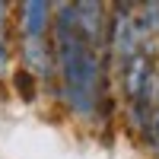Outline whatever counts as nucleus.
Here are the masks:
<instances>
[{
	"instance_id": "nucleus-3",
	"label": "nucleus",
	"mask_w": 159,
	"mask_h": 159,
	"mask_svg": "<svg viewBox=\"0 0 159 159\" xmlns=\"http://www.w3.org/2000/svg\"><path fill=\"white\" fill-rule=\"evenodd\" d=\"M10 61V32H7V3H0V80L7 73Z\"/></svg>"
},
{
	"instance_id": "nucleus-4",
	"label": "nucleus",
	"mask_w": 159,
	"mask_h": 159,
	"mask_svg": "<svg viewBox=\"0 0 159 159\" xmlns=\"http://www.w3.org/2000/svg\"><path fill=\"white\" fill-rule=\"evenodd\" d=\"M147 134H150V150H153V156L159 159V105H156V111H153L150 124H147Z\"/></svg>"
},
{
	"instance_id": "nucleus-1",
	"label": "nucleus",
	"mask_w": 159,
	"mask_h": 159,
	"mask_svg": "<svg viewBox=\"0 0 159 159\" xmlns=\"http://www.w3.org/2000/svg\"><path fill=\"white\" fill-rule=\"evenodd\" d=\"M108 22L102 3H61L54 16V73L61 102L80 121H96L105 108Z\"/></svg>"
},
{
	"instance_id": "nucleus-2",
	"label": "nucleus",
	"mask_w": 159,
	"mask_h": 159,
	"mask_svg": "<svg viewBox=\"0 0 159 159\" xmlns=\"http://www.w3.org/2000/svg\"><path fill=\"white\" fill-rule=\"evenodd\" d=\"M48 29H51V3H45V0H25V3H19L22 64L38 80L54 76V45L48 38Z\"/></svg>"
}]
</instances>
